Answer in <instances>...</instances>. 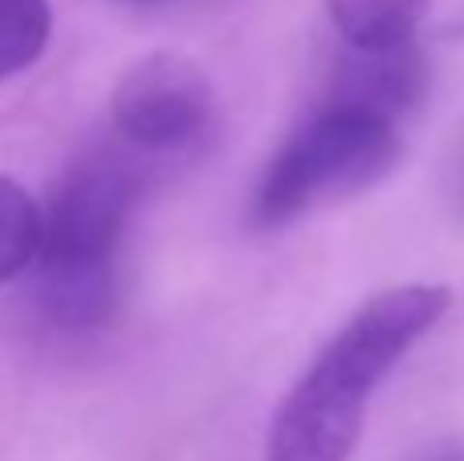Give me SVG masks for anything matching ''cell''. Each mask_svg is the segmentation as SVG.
<instances>
[{
    "instance_id": "obj_4",
    "label": "cell",
    "mask_w": 464,
    "mask_h": 461,
    "mask_svg": "<svg viewBox=\"0 0 464 461\" xmlns=\"http://www.w3.org/2000/svg\"><path fill=\"white\" fill-rule=\"evenodd\" d=\"M114 131L147 152H171L212 119V86L188 57L155 54L130 65L114 86Z\"/></svg>"
},
{
    "instance_id": "obj_8",
    "label": "cell",
    "mask_w": 464,
    "mask_h": 461,
    "mask_svg": "<svg viewBox=\"0 0 464 461\" xmlns=\"http://www.w3.org/2000/svg\"><path fill=\"white\" fill-rule=\"evenodd\" d=\"M49 41V0H0V78L29 70Z\"/></svg>"
},
{
    "instance_id": "obj_3",
    "label": "cell",
    "mask_w": 464,
    "mask_h": 461,
    "mask_svg": "<svg viewBox=\"0 0 464 461\" xmlns=\"http://www.w3.org/2000/svg\"><path fill=\"white\" fill-rule=\"evenodd\" d=\"M400 155L403 147L392 119L326 103V111L269 163L256 188V221L281 225L318 204L367 192L400 163Z\"/></svg>"
},
{
    "instance_id": "obj_6",
    "label": "cell",
    "mask_w": 464,
    "mask_h": 461,
    "mask_svg": "<svg viewBox=\"0 0 464 461\" xmlns=\"http://www.w3.org/2000/svg\"><path fill=\"white\" fill-rule=\"evenodd\" d=\"M346 45H395L416 33L428 0H326Z\"/></svg>"
},
{
    "instance_id": "obj_2",
    "label": "cell",
    "mask_w": 464,
    "mask_h": 461,
    "mask_svg": "<svg viewBox=\"0 0 464 461\" xmlns=\"http://www.w3.org/2000/svg\"><path fill=\"white\" fill-rule=\"evenodd\" d=\"M135 201V176L119 160L78 163L41 212V299L49 315L94 327L114 310V253Z\"/></svg>"
},
{
    "instance_id": "obj_7",
    "label": "cell",
    "mask_w": 464,
    "mask_h": 461,
    "mask_svg": "<svg viewBox=\"0 0 464 461\" xmlns=\"http://www.w3.org/2000/svg\"><path fill=\"white\" fill-rule=\"evenodd\" d=\"M41 253V209L21 184L0 176V282L16 278Z\"/></svg>"
},
{
    "instance_id": "obj_1",
    "label": "cell",
    "mask_w": 464,
    "mask_h": 461,
    "mask_svg": "<svg viewBox=\"0 0 464 461\" xmlns=\"http://www.w3.org/2000/svg\"><path fill=\"white\" fill-rule=\"evenodd\" d=\"M452 290L408 282L375 294L322 348L269 421L265 461H351L375 384L449 315Z\"/></svg>"
},
{
    "instance_id": "obj_9",
    "label": "cell",
    "mask_w": 464,
    "mask_h": 461,
    "mask_svg": "<svg viewBox=\"0 0 464 461\" xmlns=\"http://www.w3.org/2000/svg\"><path fill=\"white\" fill-rule=\"evenodd\" d=\"M436 461H464V457H460V454H457V457H436Z\"/></svg>"
},
{
    "instance_id": "obj_5",
    "label": "cell",
    "mask_w": 464,
    "mask_h": 461,
    "mask_svg": "<svg viewBox=\"0 0 464 461\" xmlns=\"http://www.w3.org/2000/svg\"><path fill=\"white\" fill-rule=\"evenodd\" d=\"M428 65L424 54L408 41L395 45H351V57L338 65L334 78V106H354L383 119H400L403 111L424 98Z\"/></svg>"
}]
</instances>
